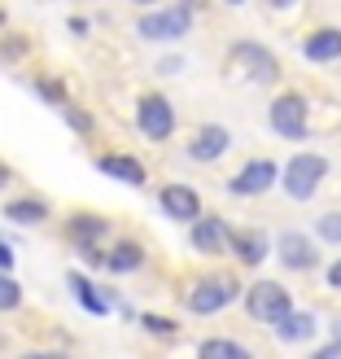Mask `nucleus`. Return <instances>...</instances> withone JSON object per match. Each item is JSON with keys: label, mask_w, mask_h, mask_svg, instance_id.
<instances>
[{"label": "nucleus", "mask_w": 341, "mask_h": 359, "mask_svg": "<svg viewBox=\"0 0 341 359\" xmlns=\"http://www.w3.org/2000/svg\"><path fill=\"white\" fill-rule=\"evenodd\" d=\"M324 175H328L324 154H293L280 171V189H284V197H293V202H311L319 193V184H324Z\"/></svg>", "instance_id": "nucleus-1"}, {"label": "nucleus", "mask_w": 341, "mask_h": 359, "mask_svg": "<svg viewBox=\"0 0 341 359\" xmlns=\"http://www.w3.org/2000/svg\"><path fill=\"white\" fill-rule=\"evenodd\" d=\"M228 75L245 79V83H276L280 79V62H276V53H267L263 44L241 40L228 53Z\"/></svg>", "instance_id": "nucleus-2"}, {"label": "nucleus", "mask_w": 341, "mask_h": 359, "mask_svg": "<svg viewBox=\"0 0 341 359\" xmlns=\"http://www.w3.org/2000/svg\"><path fill=\"white\" fill-rule=\"evenodd\" d=\"M289 311H293V298L276 280H258V285L245 290V316L258 320V325H276V320H284Z\"/></svg>", "instance_id": "nucleus-3"}, {"label": "nucleus", "mask_w": 341, "mask_h": 359, "mask_svg": "<svg viewBox=\"0 0 341 359\" xmlns=\"http://www.w3.org/2000/svg\"><path fill=\"white\" fill-rule=\"evenodd\" d=\"M267 118H272V132L284 136V140H302L311 128V110H307V97L302 93H280L272 101V110H267Z\"/></svg>", "instance_id": "nucleus-4"}, {"label": "nucleus", "mask_w": 341, "mask_h": 359, "mask_svg": "<svg viewBox=\"0 0 341 359\" xmlns=\"http://www.w3.org/2000/svg\"><path fill=\"white\" fill-rule=\"evenodd\" d=\"M136 128L145 132L149 140H167L175 132V110H171V101L162 93H145L136 101Z\"/></svg>", "instance_id": "nucleus-5"}, {"label": "nucleus", "mask_w": 341, "mask_h": 359, "mask_svg": "<svg viewBox=\"0 0 341 359\" xmlns=\"http://www.w3.org/2000/svg\"><path fill=\"white\" fill-rule=\"evenodd\" d=\"M188 27H193V13H188V9H158V13H145V18L136 22L140 40H149V44L179 40V35H188Z\"/></svg>", "instance_id": "nucleus-6"}, {"label": "nucleus", "mask_w": 341, "mask_h": 359, "mask_svg": "<svg viewBox=\"0 0 341 359\" xmlns=\"http://www.w3.org/2000/svg\"><path fill=\"white\" fill-rule=\"evenodd\" d=\"M276 180H280V171H276L272 158H254V163H245L237 175L228 180V193L232 197H263Z\"/></svg>", "instance_id": "nucleus-7"}, {"label": "nucleus", "mask_w": 341, "mask_h": 359, "mask_svg": "<svg viewBox=\"0 0 341 359\" xmlns=\"http://www.w3.org/2000/svg\"><path fill=\"white\" fill-rule=\"evenodd\" d=\"M228 302H237V285L228 276H210L188 294V311L193 316H214V311H223Z\"/></svg>", "instance_id": "nucleus-8"}, {"label": "nucleus", "mask_w": 341, "mask_h": 359, "mask_svg": "<svg viewBox=\"0 0 341 359\" xmlns=\"http://www.w3.org/2000/svg\"><path fill=\"white\" fill-rule=\"evenodd\" d=\"M276 259L289 267V272H311V267L319 263V255H315V245H311V237L307 232H280L276 237Z\"/></svg>", "instance_id": "nucleus-9"}, {"label": "nucleus", "mask_w": 341, "mask_h": 359, "mask_svg": "<svg viewBox=\"0 0 341 359\" xmlns=\"http://www.w3.org/2000/svg\"><path fill=\"white\" fill-rule=\"evenodd\" d=\"M228 149H232V132L219 128V123H206V128H197V136L188 140V158H193V163H219Z\"/></svg>", "instance_id": "nucleus-10"}, {"label": "nucleus", "mask_w": 341, "mask_h": 359, "mask_svg": "<svg viewBox=\"0 0 341 359\" xmlns=\"http://www.w3.org/2000/svg\"><path fill=\"white\" fill-rule=\"evenodd\" d=\"M158 202H162V210L171 215V219H179V224H193L197 215H202V197H197L188 184H167L162 193H158Z\"/></svg>", "instance_id": "nucleus-11"}, {"label": "nucleus", "mask_w": 341, "mask_h": 359, "mask_svg": "<svg viewBox=\"0 0 341 359\" xmlns=\"http://www.w3.org/2000/svg\"><path fill=\"white\" fill-rule=\"evenodd\" d=\"M97 171L114 175L118 184H132V189H140V184L149 180L145 163H140V158H132V154H101V158H97Z\"/></svg>", "instance_id": "nucleus-12"}, {"label": "nucleus", "mask_w": 341, "mask_h": 359, "mask_svg": "<svg viewBox=\"0 0 341 359\" xmlns=\"http://www.w3.org/2000/svg\"><path fill=\"white\" fill-rule=\"evenodd\" d=\"M228 245H232V259L245 263V267H258L267 255H272V241L263 237V232L245 228V232H228Z\"/></svg>", "instance_id": "nucleus-13"}, {"label": "nucleus", "mask_w": 341, "mask_h": 359, "mask_svg": "<svg viewBox=\"0 0 341 359\" xmlns=\"http://www.w3.org/2000/svg\"><path fill=\"white\" fill-rule=\"evenodd\" d=\"M223 245H228V228L219 215H197L193 219V250L197 255H223Z\"/></svg>", "instance_id": "nucleus-14"}, {"label": "nucleus", "mask_w": 341, "mask_h": 359, "mask_svg": "<svg viewBox=\"0 0 341 359\" xmlns=\"http://www.w3.org/2000/svg\"><path fill=\"white\" fill-rule=\"evenodd\" d=\"M110 232V224L101 219V215H88V210H79V215H70V224H66V237L75 241L79 250H97L101 245V237Z\"/></svg>", "instance_id": "nucleus-15"}, {"label": "nucleus", "mask_w": 341, "mask_h": 359, "mask_svg": "<svg viewBox=\"0 0 341 359\" xmlns=\"http://www.w3.org/2000/svg\"><path fill=\"white\" fill-rule=\"evenodd\" d=\"M302 57L307 62H337L341 57V31L337 27H319L302 40Z\"/></svg>", "instance_id": "nucleus-16"}, {"label": "nucleus", "mask_w": 341, "mask_h": 359, "mask_svg": "<svg viewBox=\"0 0 341 359\" xmlns=\"http://www.w3.org/2000/svg\"><path fill=\"white\" fill-rule=\"evenodd\" d=\"M272 329H276L280 342H307V337L315 333V316L311 311H289L284 320H276Z\"/></svg>", "instance_id": "nucleus-17"}, {"label": "nucleus", "mask_w": 341, "mask_h": 359, "mask_svg": "<svg viewBox=\"0 0 341 359\" xmlns=\"http://www.w3.org/2000/svg\"><path fill=\"white\" fill-rule=\"evenodd\" d=\"M105 267H110V272H118V276L140 272V267H145V250H140L136 241H123V245H114L110 255H105Z\"/></svg>", "instance_id": "nucleus-18"}, {"label": "nucleus", "mask_w": 341, "mask_h": 359, "mask_svg": "<svg viewBox=\"0 0 341 359\" xmlns=\"http://www.w3.org/2000/svg\"><path fill=\"white\" fill-rule=\"evenodd\" d=\"M5 219H13V224H44L48 219V202L44 197H18V202H9L5 206Z\"/></svg>", "instance_id": "nucleus-19"}, {"label": "nucleus", "mask_w": 341, "mask_h": 359, "mask_svg": "<svg viewBox=\"0 0 341 359\" xmlns=\"http://www.w3.org/2000/svg\"><path fill=\"white\" fill-rule=\"evenodd\" d=\"M197 351H202V359H214V355H223V359H249V346L232 342V337H210V342H202Z\"/></svg>", "instance_id": "nucleus-20"}, {"label": "nucleus", "mask_w": 341, "mask_h": 359, "mask_svg": "<svg viewBox=\"0 0 341 359\" xmlns=\"http://www.w3.org/2000/svg\"><path fill=\"white\" fill-rule=\"evenodd\" d=\"M70 285H75L79 302H83V307L92 311V316H105V311H110V302H105V298H97V294H92V285H88V280H83L79 272H70Z\"/></svg>", "instance_id": "nucleus-21"}, {"label": "nucleus", "mask_w": 341, "mask_h": 359, "mask_svg": "<svg viewBox=\"0 0 341 359\" xmlns=\"http://www.w3.org/2000/svg\"><path fill=\"white\" fill-rule=\"evenodd\" d=\"M315 232H319V241H328V245H341V210H328V215H319V219H315Z\"/></svg>", "instance_id": "nucleus-22"}, {"label": "nucleus", "mask_w": 341, "mask_h": 359, "mask_svg": "<svg viewBox=\"0 0 341 359\" xmlns=\"http://www.w3.org/2000/svg\"><path fill=\"white\" fill-rule=\"evenodd\" d=\"M18 307H22V290H18V280L0 272V311H18Z\"/></svg>", "instance_id": "nucleus-23"}, {"label": "nucleus", "mask_w": 341, "mask_h": 359, "mask_svg": "<svg viewBox=\"0 0 341 359\" xmlns=\"http://www.w3.org/2000/svg\"><path fill=\"white\" fill-rule=\"evenodd\" d=\"M140 329L153 333V337H175V333H179L175 320H167V316H140Z\"/></svg>", "instance_id": "nucleus-24"}, {"label": "nucleus", "mask_w": 341, "mask_h": 359, "mask_svg": "<svg viewBox=\"0 0 341 359\" xmlns=\"http://www.w3.org/2000/svg\"><path fill=\"white\" fill-rule=\"evenodd\" d=\"M62 118H66V123H70V128H75L79 136L92 132V118H88V114L79 110V105H70V101H62Z\"/></svg>", "instance_id": "nucleus-25"}, {"label": "nucleus", "mask_w": 341, "mask_h": 359, "mask_svg": "<svg viewBox=\"0 0 341 359\" xmlns=\"http://www.w3.org/2000/svg\"><path fill=\"white\" fill-rule=\"evenodd\" d=\"M40 97H48V101L62 105V101H66V88H62L57 79H40Z\"/></svg>", "instance_id": "nucleus-26"}, {"label": "nucleus", "mask_w": 341, "mask_h": 359, "mask_svg": "<svg viewBox=\"0 0 341 359\" xmlns=\"http://www.w3.org/2000/svg\"><path fill=\"white\" fill-rule=\"evenodd\" d=\"M328 290H341V259L328 263Z\"/></svg>", "instance_id": "nucleus-27"}, {"label": "nucleus", "mask_w": 341, "mask_h": 359, "mask_svg": "<svg viewBox=\"0 0 341 359\" xmlns=\"http://www.w3.org/2000/svg\"><path fill=\"white\" fill-rule=\"evenodd\" d=\"M9 267H13V250L0 241V272H9Z\"/></svg>", "instance_id": "nucleus-28"}, {"label": "nucleus", "mask_w": 341, "mask_h": 359, "mask_svg": "<svg viewBox=\"0 0 341 359\" xmlns=\"http://www.w3.org/2000/svg\"><path fill=\"white\" fill-rule=\"evenodd\" d=\"M293 0H267V9H289Z\"/></svg>", "instance_id": "nucleus-29"}, {"label": "nucleus", "mask_w": 341, "mask_h": 359, "mask_svg": "<svg viewBox=\"0 0 341 359\" xmlns=\"http://www.w3.org/2000/svg\"><path fill=\"white\" fill-rule=\"evenodd\" d=\"M5 180H9V171H5V167H0V189H5Z\"/></svg>", "instance_id": "nucleus-30"}, {"label": "nucleus", "mask_w": 341, "mask_h": 359, "mask_svg": "<svg viewBox=\"0 0 341 359\" xmlns=\"http://www.w3.org/2000/svg\"><path fill=\"white\" fill-rule=\"evenodd\" d=\"M136 5H158V0H136Z\"/></svg>", "instance_id": "nucleus-31"}, {"label": "nucleus", "mask_w": 341, "mask_h": 359, "mask_svg": "<svg viewBox=\"0 0 341 359\" xmlns=\"http://www.w3.org/2000/svg\"><path fill=\"white\" fill-rule=\"evenodd\" d=\"M228 5H245V0H228Z\"/></svg>", "instance_id": "nucleus-32"}, {"label": "nucleus", "mask_w": 341, "mask_h": 359, "mask_svg": "<svg viewBox=\"0 0 341 359\" xmlns=\"http://www.w3.org/2000/svg\"><path fill=\"white\" fill-rule=\"evenodd\" d=\"M0 27H5V13H0Z\"/></svg>", "instance_id": "nucleus-33"}]
</instances>
